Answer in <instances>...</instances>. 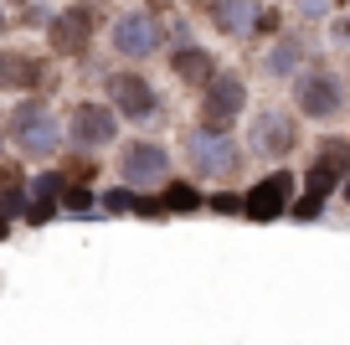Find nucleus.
I'll list each match as a JSON object with an SVG mask.
<instances>
[{
  "label": "nucleus",
  "mask_w": 350,
  "mask_h": 345,
  "mask_svg": "<svg viewBox=\"0 0 350 345\" xmlns=\"http://www.w3.org/2000/svg\"><path fill=\"white\" fill-rule=\"evenodd\" d=\"M5 140H16V150L31 155V160H52L57 144H62V124L46 114L42 98H31V103H21L11 114V124H5Z\"/></svg>",
  "instance_id": "1"
},
{
  "label": "nucleus",
  "mask_w": 350,
  "mask_h": 345,
  "mask_svg": "<svg viewBox=\"0 0 350 345\" xmlns=\"http://www.w3.org/2000/svg\"><path fill=\"white\" fill-rule=\"evenodd\" d=\"M247 108V83L237 73H217L206 88H201V103H196V124L206 134H227L237 124V114Z\"/></svg>",
  "instance_id": "2"
},
{
  "label": "nucleus",
  "mask_w": 350,
  "mask_h": 345,
  "mask_svg": "<svg viewBox=\"0 0 350 345\" xmlns=\"http://www.w3.org/2000/svg\"><path fill=\"white\" fill-rule=\"evenodd\" d=\"M62 134L77 144V150H103V144L119 140V114H113L103 98H83V103L67 108Z\"/></svg>",
  "instance_id": "3"
},
{
  "label": "nucleus",
  "mask_w": 350,
  "mask_h": 345,
  "mask_svg": "<svg viewBox=\"0 0 350 345\" xmlns=\"http://www.w3.org/2000/svg\"><path fill=\"white\" fill-rule=\"evenodd\" d=\"M98 21H103V16H98V5H93V0H83V5H67V11H57L52 21H46V42H52L57 57H88Z\"/></svg>",
  "instance_id": "4"
},
{
  "label": "nucleus",
  "mask_w": 350,
  "mask_h": 345,
  "mask_svg": "<svg viewBox=\"0 0 350 345\" xmlns=\"http://www.w3.org/2000/svg\"><path fill=\"white\" fill-rule=\"evenodd\" d=\"M119 181L129 186H165L170 181V150L154 140H129L119 150Z\"/></svg>",
  "instance_id": "5"
},
{
  "label": "nucleus",
  "mask_w": 350,
  "mask_h": 345,
  "mask_svg": "<svg viewBox=\"0 0 350 345\" xmlns=\"http://www.w3.org/2000/svg\"><path fill=\"white\" fill-rule=\"evenodd\" d=\"M294 103H299L304 119H335L340 103H345V88H340V77L329 67H309L294 83Z\"/></svg>",
  "instance_id": "6"
},
{
  "label": "nucleus",
  "mask_w": 350,
  "mask_h": 345,
  "mask_svg": "<svg viewBox=\"0 0 350 345\" xmlns=\"http://www.w3.org/2000/svg\"><path fill=\"white\" fill-rule=\"evenodd\" d=\"M288 206H294V175L288 170L262 175V181L242 196V216H252V222H278Z\"/></svg>",
  "instance_id": "7"
},
{
  "label": "nucleus",
  "mask_w": 350,
  "mask_h": 345,
  "mask_svg": "<svg viewBox=\"0 0 350 345\" xmlns=\"http://www.w3.org/2000/svg\"><path fill=\"white\" fill-rule=\"evenodd\" d=\"M109 98H113V103H109L113 114H119V119H134V124L154 119V108H160L150 77H139V73H113L109 77Z\"/></svg>",
  "instance_id": "8"
},
{
  "label": "nucleus",
  "mask_w": 350,
  "mask_h": 345,
  "mask_svg": "<svg viewBox=\"0 0 350 345\" xmlns=\"http://www.w3.org/2000/svg\"><path fill=\"white\" fill-rule=\"evenodd\" d=\"M252 150L268 155V160H284L299 150V119L294 114H278V108H262L252 119Z\"/></svg>",
  "instance_id": "9"
},
{
  "label": "nucleus",
  "mask_w": 350,
  "mask_h": 345,
  "mask_svg": "<svg viewBox=\"0 0 350 345\" xmlns=\"http://www.w3.org/2000/svg\"><path fill=\"white\" fill-rule=\"evenodd\" d=\"M304 181H309V196H319V201H325L340 181H350V140H319L314 165H309Z\"/></svg>",
  "instance_id": "10"
},
{
  "label": "nucleus",
  "mask_w": 350,
  "mask_h": 345,
  "mask_svg": "<svg viewBox=\"0 0 350 345\" xmlns=\"http://www.w3.org/2000/svg\"><path fill=\"white\" fill-rule=\"evenodd\" d=\"M191 165H196L201 175H237L242 170V150L227 140V134L196 129L191 134Z\"/></svg>",
  "instance_id": "11"
},
{
  "label": "nucleus",
  "mask_w": 350,
  "mask_h": 345,
  "mask_svg": "<svg viewBox=\"0 0 350 345\" xmlns=\"http://www.w3.org/2000/svg\"><path fill=\"white\" fill-rule=\"evenodd\" d=\"M154 47H160V21H154L150 11H129L113 21V52L124 57H150Z\"/></svg>",
  "instance_id": "12"
},
{
  "label": "nucleus",
  "mask_w": 350,
  "mask_h": 345,
  "mask_svg": "<svg viewBox=\"0 0 350 345\" xmlns=\"http://www.w3.org/2000/svg\"><path fill=\"white\" fill-rule=\"evenodd\" d=\"M46 77V62L26 47H0V88H11V93H31L42 88Z\"/></svg>",
  "instance_id": "13"
},
{
  "label": "nucleus",
  "mask_w": 350,
  "mask_h": 345,
  "mask_svg": "<svg viewBox=\"0 0 350 345\" xmlns=\"http://www.w3.org/2000/svg\"><path fill=\"white\" fill-rule=\"evenodd\" d=\"M201 206H206V196H201L191 181H165V191L160 196H139L134 212L139 216H165V212H201Z\"/></svg>",
  "instance_id": "14"
},
{
  "label": "nucleus",
  "mask_w": 350,
  "mask_h": 345,
  "mask_svg": "<svg viewBox=\"0 0 350 345\" xmlns=\"http://www.w3.org/2000/svg\"><path fill=\"white\" fill-rule=\"evenodd\" d=\"M170 73L180 77V83H191V88H206L221 67H217V52H206V47H175L170 52Z\"/></svg>",
  "instance_id": "15"
},
{
  "label": "nucleus",
  "mask_w": 350,
  "mask_h": 345,
  "mask_svg": "<svg viewBox=\"0 0 350 345\" xmlns=\"http://www.w3.org/2000/svg\"><path fill=\"white\" fill-rule=\"evenodd\" d=\"M211 26L221 36H247L258 26V5L252 0H211Z\"/></svg>",
  "instance_id": "16"
},
{
  "label": "nucleus",
  "mask_w": 350,
  "mask_h": 345,
  "mask_svg": "<svg viewBox=\"0 0 350 345\" xmlns=\"http://www.w3.org/2000/svg\"><path fill=\"white\" fill-rule=\"evenodd\" d=\"M299 57H304V42H299V36H278V42L268 47V57H262V67L273 77H288L299 67Z\"/></svg>",
  "instance_id": "17"
},
{
  "label": "nucleus",
  "mask_w": 350,
  "mask_h": 345,
  "mask_svg": "<svg viewBox=\"0 0 350 345\" xmlns=\"http://www.w3.org/2000/svg\"><path fill=\"white\" fill-rule=\"evenodd\" d=\"M93 175H98V165H93V160H67L62 181H67V186H83V191H88V181H93Z\"/></svg>",
  "instance_id": "18"
},
{
  "label": "nucleus",
  "mask_w": 350,
  "mask_h": 345,
  "mask_svg": "<svg viewBox=\"0 0 350 345\" xmlns=\"http://www.w3.org/2000/svg\"><path fill=\"white\" fill-rule=\"evenodd\" d=\"M62 206H67V212H88V206H93V196H88L83 186H67V191H62Z\"/></svg>",
  "instance_id": "19"
},
{
  "label": "nucleus",
  "mask_w": 350,
  "mask_h": 345,
  "mask_svg": "<svg viewBox=\"0 0 350 345\" xmlns=\"http://www.w3.org/2000/svg\"><path fill=\"white\" fill-rule=\"evenodd\" d=\"M206 206H211V212H221V216H232V212H242V196H232V191H217Z\"/></svg>",
  "instance_id": "20"
},
{
  "label": "nucleus",
  "mask_w": 350,
  "mask_h": 345,
  "mask_svg": "<svg viewBox=\"0 0 350 345\" xmlns=\"http://www.w3.org/2000/svg\"><path fill=\"white\" fill-rule=\"evenodd\" d=\"M134 201H139L134 191H109V196H103V206H109V212H134Z\"/></svg>",
  "instance_id": "21"
},
{
  "label": "nucleus",
  "mask_w": 350,
  "mask_h": 345,
  "mask_svg": "<svg viewBox=\"0 0 350 345\" xmlns=\"http://www.w3.org/2000/svg\"><path fill=\"white\" fill-rule=\"evenodd\" d=\"M319 212H325V201H319V196H304V201H294V216H304V222H309V216H319Z\"/></svg>",
  "instance_id": "22"
},
{
  "label": "nucleus",
  "mask_w": 350,
  "mask_h": 345,
  "mask_svg": "<svg viewBox=\"0 0 350 345\" xmlns=\"http://www.w3.org/2000/svg\"><path fill=\"white\" fill-rule=\"evenodd\" d=\"M5 232H11V227H5V216H0V238H5Z\"/></svg>",
  "instance_id": "23"
},
{
  "label": "nucleus",
  "mask_w": 350,
  "mask_h": 345,
  "mask_svg": "<svg viewBox=\"0 0 350 345\" xmlns=\"http://www.w3.org/2000/svg\"><path fill=\"white\" fill-rule=\"evenodd\" d=\"M0 150H5V124H0Z\"/></svg>",
  "instance_id": "24"
},
{
  "label": "nucleus",
  "mask_w": 350,
  "mask_h": 345,
  "mask_svg": "<svg viewBox=\"0 0 350 345\" xmlns=\"http://www.w3.org/2000/svg\"><path fill=\"white\" fill-rule=\"evenodd\" d=\"M345 201H350V181H345Z\"/></svg>",
  "instance_id": "25"
}]
</instances>
